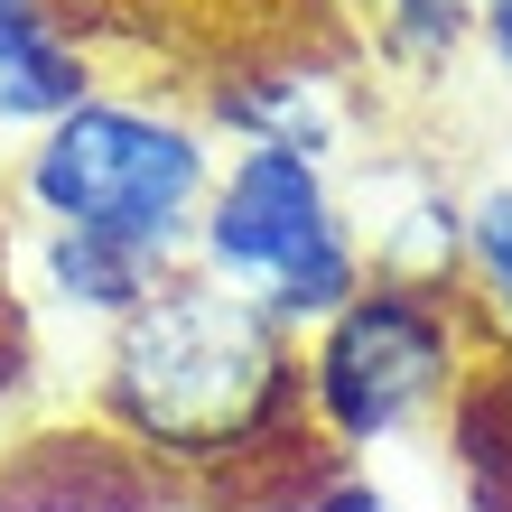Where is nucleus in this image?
Here are the masks:
<instances>
[{
	"mask_svg": "<svg viewBox=\"0 0 512 512\" xmlns=\"http://www.w3.org/2000/svg\"><path fill=\"white\" fill-rule=\"evenodd\" d=\"M94 94V66L66 38L56 0H0V122L47 131L56 112H75Z\"/></svg>",
	"mask_w": 512,
	"mask_h": 512,
	"instance_id": "5",
	"label": "nucleus"
},
{
	"mask_svg": "<svg viewBox=\"0 0 512 512\" xmlns=\"http://www.w3.org/2000/svg\"><path fill=\"white\" fill-rule=\"evenodd\" d=\"M457 270H466V289H475V317L512 336V177H494L485 196H466Z\"/></svg>",
	"mask_w": 512,
	"mask_h": 512,
	"instance_id": "7",
	"label": "nucleus"
},
{
	"mask_svg": "<svg viewBox=\"0 0 512 512\" xmlns=\"http://www.w3.org/2000/svg\"><path fill=\"white\" fill-rule=\"evenodd\" d=\"M215 168L224 159H215L205 122H187L168 103L84 94L19 159V196L47 233H94V243H122L159 270H187L196 261V215L215 196Z\"/></svg>",
	"mask_w": 512,
	"mask_h": 512,
	"instance_id": "2",
	"label": "nucleus"
},
{
	"mask_svg": "<svg viewBox=\"0 0 512 512\" xmlns=\"http://www.w3.org/2000/svg\"><path fill=\"white\" fill-rule=\"evenodd\" d=\"M103 419L140 466L168 475H224L289 447L308 419V364L298 326H280L261 298L224 289L215 270H168L140 308L112 326L103 354Z\"/></svg>",
	"mask_w": 512,
	"mask_h": 512,
	"instance_id": "1",
	"label": "nucleus"
},
{
	"mask_svg": "<svg viewBox=\"0 0 512 512\" xmlns=\"http://www.w3.org/2000/svg\"><path fill=\"white\" fill-rule=\"evenodd\" d=\"M373 10H382V47L429 75V66H447V56L475 38L485 0H373Z\"/></svg>",
	"mask_w": 512,
	"mask_h": 512,
	"instance_id": "8",
	"label": "nucleus"
},
{
	"mask_svg": "<svg viewBox=\"0 0 512 512\" xmlns=\"http://www.w3.org/2000/svg\"><path fill=\"white\" fill-rule=\"evenodd\" d=\"M38 270H47V298H56V308H84V317H103V326H122L140 298L168 280L159 261H140L122 243H94V233H47Z\"/></svg>",
	"mask_w": 512,
	"mask_h": 512,
	"instance_id": "6",
	"label": "nucleus"
},
{
	"mask_svg": "<svg viewBox=\"0 0 512 512\" xmlns=\"http://www.w3.org/2000/svg\"><path fill=\"white\" fill-rule=\"evenodd\" d=\"M466 308L447 298V280H401L373 270L326 326H308V419L326 447H382L410 419H429L457 382Z\"/></svg>",
	"mask_w": 512,
	"mask_h": 512,
	"instance_id": "4",
	"label": "nucleus"
},
{
	"mask_svg": "<svg viewBox=\"0 0 512 512\" xmlns=\"http://www.w3.org/2000/svg\"><path fill=\"white\" fill-rule=\"evenodd\" d=\"M475 47H485V66L503 75V94H512V0H485V19H475Z\"/></svg>",
	"mask_w": 512,
	"mask_h": 512,
	"instance_id": "9",
	"label": "nucleus"
},
{
	"mask_svg": "<svg viewBox=\"0 0 512 512\" xmlns=\"http://www.w3.org/2000/svg\"><path fill=\"white\" fill-rule=\"evenodd\" d=\"M196 270H215L224 289L261 298L280 326H326L373 280V252H364L354 205L326 177V159L233 149L215 168L205 215H196Z\"/></svg>",
	"mask_w": 512,
	"mask_h": 512,
	"instance_id": "3",
	"label": "nucleus"
}]
</instances>
